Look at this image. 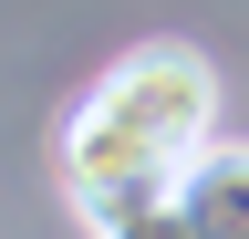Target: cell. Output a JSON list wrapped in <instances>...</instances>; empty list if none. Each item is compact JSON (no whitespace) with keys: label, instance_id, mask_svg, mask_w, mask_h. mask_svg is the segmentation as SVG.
I'll return each mask as SVG.
<instances>
[{"label":"cell","instance_id":"1","mask_svg":"<svg viewBox=\"0 0 249 239\" xmlns=\"http://www.w3.org/2000/svg\"><path fill=\"white\" fill-rule=\"evenodd\" d=\"M218 135V73L187 42H135L93 83L62 125V198L83 208V229H114L135 208L177 198L187 156Z\"/></svg>","mask_w":249,"mask_h":239},{"label":"cell","instance_id":"2","mask_svg":"<svg viewBox=\"0 0 249 239\" xmlns=\"http://www.w3.org/2000/svg\"><path fill=\"white\" fill-rule=\"evenodd\" d=\"M177 198H187V219H197V239H249V146H197L177 177Z\"/></svg>","mask_w":249,"mask_h":239},{"label":"cell","instance_id":"3","mask_svg":"<svg viewBox=\"0 0 249 239\" xmlns=\"http://www.w3.org/2000/svg\"><path fill=\"white\" fill-rule=\"evenodd\" d=\"M93 239H197V219H187V198H156V208H135V219L93 229Z\"/></svg>","mask_w":249,"mask_h":239}]
</instances>
